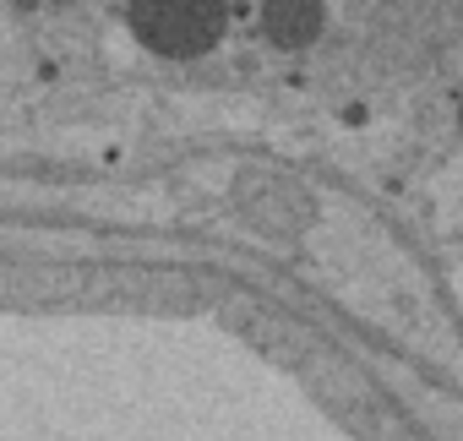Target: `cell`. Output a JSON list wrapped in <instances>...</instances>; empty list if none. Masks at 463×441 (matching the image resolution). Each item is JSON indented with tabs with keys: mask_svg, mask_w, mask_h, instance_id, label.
Here are the masks:
<instances>
[{
	"mask_svg": "<svg viewBox=\"0 0 463 441\" xmlns=\"http://www.w3.org/2000/svg\"><path fill=\"white\" fill-rule=\"evenodd\" d=\"M317 23H322L317 0H273V6H268V33L279 44H311Z\"/></svg>",
	"mask_w": 463,
	"mask_h": 441,
	"instance_id": "2",
	"label": "cell"
},
{
	"mask_svg": "<svg viewBox=\"0 0 463 441\" xmlns=\"http://www.w3.org/2000/svg\"><path fill=\"white\" fill-rule=\"evenodd\" d=\"M131 28L164 55H196L223 28V0H131Z\"/></svg>",
	"mask_w": 463,
	"mask_h": 441,
	"instance_id": "1",
	"label": "cell"
}]
</instances>
